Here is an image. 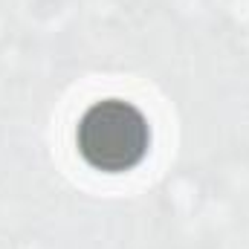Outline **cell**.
Returning a JSON list of instances; mask_svg holds the SVG:
<instances>
[{"mask_svg":"<svg viewBox=\"0 0 249 249\" xmlns=\"http://www.w3.org/2000/svg\"><path fill=\"white\" fill-rule=\"evenodd\" d=\"M75 139L81 157L93 168L116 174L133 168L145 157L151 130L145 116L130 102L105 99L87 107V113L78 122Z\"/></svg>","mask_w":249,"mask_h":249,"instance_id":"cell-1","label":"cell"}]
</instances>
